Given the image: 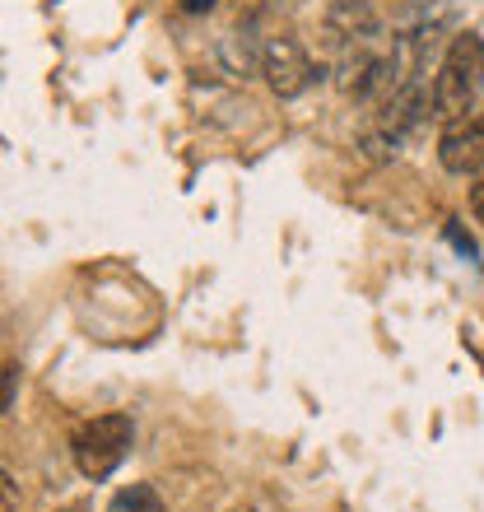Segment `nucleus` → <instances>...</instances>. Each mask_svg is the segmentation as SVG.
<instances>
[{"label":"nucleus","instance_id":"obj_1","mask_svg":"<svg viewBox=\"0 0 484 512\" xmlns=\"http://www.w3.org/2000/svg\"><path fill=\"white\" fill-rule=\"evenodd\" d=\"M484 89V38L480 33H457L452 47L443 52L438 80H433V117H461L475 108V98Z\"/></svg>","mask_w":484,"mask_h":512},{"label":"nucleus","instance_id":"obj_2","mask_svg":"<svg viewBox=\"0 0 484 512\" xmlns=\"http://www.w3.org/2000/svg\"><path fill=\"white\" fill-rule=\"evenodd\" d=\"M131 438H135L131 415H94V419H84V424H75L70 457H75L84 480H108L121 461H126V452H131Z\"/></svg>","mask_w":484,"mask_h":512},{"label":"nucleus","instance_id":"obj_3","mask_svg":"<svg viewBox=\"0 0 484 512\" xmlns=\"http://www.w3.org/2000/svg\"><path fill=\"white\" fill-rule=\"evenodd\" d=\"M261 75H266L270 94L298 98V94H308V84L317 80V66H312L308 47L298 38H270L261 47Z\"/></svg>","mask_w":484,"mask_h":512},{"label":"nucleus","instance_id":"obj_4","mask_svg":"<svg viewBox=\"0 0 484 512\" xmlns=\"http://www.w3.org/2000/svg\"><path fill=\"white\" fill-rule=\"evenodd\" d=\"M438 159H443L447 173H457V177L480 173L484 168V108H471L447 122L443 140H438Z\"/></svg>","mask_w":484,"mask_h":512},{"label":"nucleus","instance_id":"obj_5","mask_svg":"<svg viewBox=\"0 0 484 512\" xmlns=\"http://www.w3.org/2000/svg\"><path fill=\"white\" fill-rule=\"evenodd\" d=\"M108 512H168V508H163V499H159V489L154 485H131L108 503Z\"/></svg>","mask_w":484,"mask_h":512},{"label":"nucleus","instance_id":"obj_6","mask_svg":"<svg viewBox=\"0 0 484 512\" xmlns=\"http://www.w3.org/2000/svg\"><path fill=\"white\" fill-rule=\"evenodd\" d=\"M447 238H452V243H457V252H466V256H471V261H480V247L471 243V233H461L457 224H447Z\"/></svg>","mask_w":484,"mask_h":512},{"label":"nucleus","instance_id":"obj_7","mask_svg":"<svg viewBox=\"0 0 484 512\" xmlns=\"http://www.w3.org/2000/svg\"><path fill=\"white\" fill-rule=\"evenodd\" d=\"M471 210H475V219L484 224V177H480V187L471 191Z\"/></svg>","mask_w":484,"mask_h":512},{"label":"nucleus","instance_id":"obj_8","mask_svg":"<svg viewBox=\"0 0 484 512\" xmlns=\"http://www.w3.org/2000/svg\"><path fill=\"white\" fill-rule=\"evenodd\" d=\"M210 5H215V0H182V10H187V14H205Z\"/></svg>","mask_w":484,"mask_h":512},{"label":"nucleus","instance_id":"obj_9","mask_svg":"<svg viewBox=\"0 0 484 512\" xmlns=\"http://www.w3.org/2000/svg\"><path fill=\"white\" fill-rule=\"evenodd\" d=\"M233 512H252V508H233Z\"/></svg>","mask_w":484,"mask_h":512},{"label":"nucleus","instance_id":"obj_10","mask_svg":"<svg viewBox=\"0 0 484 512\" xmlns=\"http://www.w3.org/2000/svg\"><path fill=\"white\" fill-rule=\"evenodd\" d=\"M66 512H84V508H66Z\"/></svg>","mask_w":484,"mask_h":512}]
</instances>
